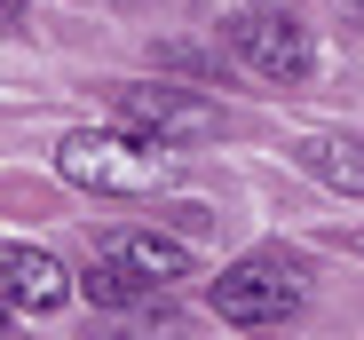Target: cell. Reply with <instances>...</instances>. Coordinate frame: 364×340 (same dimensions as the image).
Masks as SVG:
<instances>
[{"mask_svg": "<svg viewBox=\"0 0 364 340\" xmlns=\"http://www.w3.org/2000/svg\"><path fill=\"white\" fill-rule=\"evenodd\" d=\"M55 175L95 190V198H159L174 182V143L119 127V135H64L55 143Z\"/></svg>", "mask_w": 364, "mask_h": 340, "instance_id": "6da1fadb", "label": "cell"}, {"mask_svg": "<svg viewBox=\"0 0 364 340\" xmlns=\"http://www.w3.org/2000/svg\"><path fill=\"white\" fill-rule=\"evenodd\" d=\"M206 301L237 332H285L301 317V301H309V277H301L293 253H246V261H230L206 285Z\"/></svg>", "mask_w": 364, "mask_h": 340, "instance_id": "3957f363", "label": "cell"}, {"mask_svg": "<svg viewBox=\"0 0 364 340\" xmlns=\"http://www.w3.org/2000/svg\"><path fill=\"white\" fill-rule=\"evenodd\" d=\"M95 261H119L127 277H143V285H174V277H191V246L182 238H159V230H103L95 238Z\"/></svg>", "mask_w": 364, "mask_h": 340, "instance_id": "8992f818", "label": "cell"}, {"mask_svg": "<svg viewBox=\"0 0 364 340\" xmlns=\"http://www.w3.org/2000/svg\"><path fill=\"white\" fill-rule=\"evenodd\" d=\"M348 16H356V24H364V0H348Z\"/></svg>", "mask_w": 364, "mask_h": 340, "instance_id": "9c48e42d", "label": "cell"}, {"mask_svg": "<svg viewBox=\"0 0 364 340\" xmlns=\"http://www.w3.org/2000/svg\"><path fill=\"white\" fill-rule=\"evenodd\" d=\"M222 9V40L246 72L277 79V87H301L317 64L309 48V24H301V0H214Z\"/></svg>", "mask_w": 364, "mask_h": 340, "instance_id": "7a4b0ae2", "label": "cell"}, {"mask_svg": "<svg viewBox=\"0 0 364 340\" xmlns=\"http://www.w3.org/2000/svg\"><path fill=\"white\" fill-rule=\"evenodd\" d=\"M356 246H364V238H356Z\"/></svg>", "mask_w": 364, "mask_h": 340, "instance_id": "30bf717a", "label": "cell"}, {"mask_svg": "<svg viewBox=\"0 0 364 340\" xmlns=\"http://www.w3.org/2000/svg\"><path fill=\"white\" fill-rule=\"evenodd\" d=\"M293 158L309 166L325 190L364 198V143H356V135H301V143H293Z\"/></svg>", "mask_w": 364, "mask_h": 340, "instance_id": "52a82bcc", "label": "cell"}, {"mask_svg": "<svg viewBox=\"0 0 364 340\" xmlns=\"http://www.w3.org/2000/svg\"><path fill=\"white\" fill-rule=\"evenodd\" d=\"M119 111H127V127H143V135H166V143H206V135H222V111L206 103V95H191V87H119Z\"/></svg>", "mask_w": 364, "mask_h": 340, "instance_id": "277c9868", "label": "cell"}, {"mask_svg": "<svg viewBox=\"0 0 364 340\" xmlns=\"http://www.w3.org/2000/svg\"><path fill=\"white\" fill-rule=\"evenodd\" d=\"M80 293H87L95 309H143V301H159V285H143V277H127L119 261H87Z\"/></svg>", "mask_w": 364, "mask_h": 340, "instance_id": "ba28073f", "label": "cell"}, {"mask_svg": "<svg viewBox=\"0 0 364 340\" xmlns=\"http://www.w3.org/2000/svg\"><path fill=\"white\" fill-rule=\"evenodd\" d=\"M0 293H9L16 317H48V309L72 301V277H64V261H55V253L9 238V246H0Z\"/></svg>", "mask_w": 364, "mask_h": 340, "instance_id": "5b68a950", "label": "cell"}]
</instances>
